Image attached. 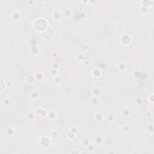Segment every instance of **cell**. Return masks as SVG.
<instances>
[{
    "label": "cell",
    "instance_id": "cell-1",
    "mask_svg": "<svg viewBox=\"0 0 154 154\" xmlns=\"http://www.w3.org/2000/svg\"><path fill=\"white\" fill-rule=\"evenodd\" d=\"M54 36V31L50 28H47L45 30H43V37L46 39H51Z\"/></svg>",
    "mask_w": 154,
    "mask_h": 154
},
{
    "label": "cell",
    "instance_id": "cell-2",
    "mask_svg": "<svg viewBox=\"0 0 154 154\" xmlns=\"http://www.w3.org/2000/svg\"><path fill=\"white\" fill-rule=\"evenodd\" d=\"M35 27L38 30H45L47 27V22L43 19H39L36 21Z\"/></svg>",
    "mask_w": 154,
    "mask_h": 154
},
{
    "label": "cell",
    "instance_id": "cell-3",
    "mask_svg": "<svg viewBox=\"0 0 154 154\" xmlns=\"http://www.w3.org/2000/svg\"><path fill=\"white\" fill-rule=\"evenodd\" d=\"M3 82L1 81V91L3 90Z\"/></svg>",
    "mask_w": 154,
    "mask_h": 154
}]
</instances>
